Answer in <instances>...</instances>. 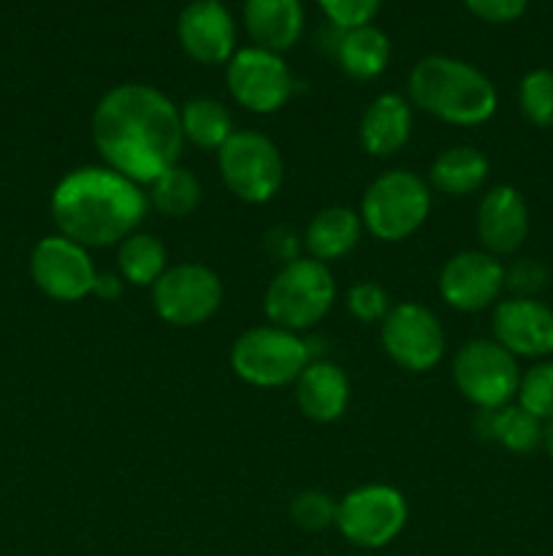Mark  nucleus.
Masks as SVG:
<instances>
[{"label": "nucleus", "instance_id": "nucleus-35", "mask_svg": "<svg viewBox=\"0 0 553 556\" xmlns=\"http://www.w3.org/2000/svg\"><path fill=\"white\" fill-rule=\"evenodd\" d=\"M266 250L274 261H282V264H291V261L301 258L298 255V237L285 226H276L266 233Z\"/></svg>", "mask_w": 553, "mask_h": 556}, {"label": "nucleus", "instance_id": "nucleus-5", "mask_svg": "<svg viewBox=\"0 0 553 556\" xmlns=\"http://www.w3.org/2000/svg\"><path fill=\"white\" fill-rule=\"evenodd\" d=\"M312 358V348L298 331L274 324L253 326L231 348L233 372L255 389L296 383Z\"/></svg>", "mask_w": 553, "mask_h": 556}, {"label": "nucleus", "instance_id": "nucleus-38", "mask_svg": "<svg viewBox=\"0 0 553 556\" xmlns=\"http://www.w3.org/2000/svg\"><path fill=\"white\" fill-rule=\"evenodd\" d=\"M215 3H222V0H215Z\"/></svg>", "mask_w": 553, "mask_h": 556}, {"label": "nucleus", "instance_id": "nucleus-33", "mask_svg": "<svg viewBox=\"0 0 553 556\" xmlns=\"http://www.w3.org/2000/svg\"><path fill=\"white\" fill-rule=\"evenodd\" d=\"M548 282V269L535 258H520L515 264L504 266V288L513 291V296H531Z\"/></svg>", "mask_w": 553, "mask_h": 556}, {"label": "nucleus", "instance_id": "nucleus-30", "mask_svg": "<svg viewBox=\"0 0 553 556\" xmlns=\"http://www.w3.org/2000/svg\"><path fill=\"white\" fill-rule=\"evenodd\" d=\"M336 503L329 492L320 489H307V492L296 494L291 503V519L298 530L304 532H323L336 525Z\"/></svg>", "mask_w": 553, "mask_h": 556}, {"label": "nucleus", "instance_id": "nucleus-24", "mask_svg": "<svg viewBox=\"0 0 553 556\" xmlns=\"http://www.w3.org/2000/svg\"><path fill=\"white\" fill-rule=\"evenodd\" d=\"M477 429L510 454H531L542 445V421L520 405H504L499 410H480Z\"/></svg>", "mask_w": 553, "mask_h": 556}, {"label": "nucleus", "instance_id": "nucleus-23", "mask_svg": "<svg viewBox=\"0 0 553 556\" xmlns=\"http://www.w3.org/2000/svg\"><path fill=\"white\" fill-rule=\"evenodd\" d=\"M488 172H491V163L475 147H448V150L439 152L432 163V172H428V182L434 190L445 195H470L486 185Z\"/></svg>", "mask_w": 553, "mask_h": 556}, {"label": "nucleus", "instance_id": "nucleus-19", "mask_svg": "<svg viewBox=\"0 0 553 556\" xmlns=\"http://www.w3.org/2000/svg\"><path fill=\"white\" fill-rule=\"evenodd\" d=\"M412 134V106L399 92H383L361 117V144L369 155L390 157L407 144Z\"/></svg>", "mask_w": 553, "mask_h": 556}, {"label": "nucleus", "instance_id": "nucleus-18", "mask_svg": "<svg viewBox=\"0 0 553 556\" xmlns=\"http://www.w3.org/2000/svg\"><path fill=\"white\" fill-rule=\"evenodd\" d=\"M293 386H296L298 410L309 421L331 424L345 416L350 402V380L334 362L312 358Z\"/></svg>", "mask_w": 553, "mask_h": 556}, {"label": "nucleus", "instance_id": "nucleus-37", "mask_svg": "<svg viewBox=\"0 0 553 556\" xmlns=\"http://www.w3.org/2000/svg\"><path fill=\"white\" fill-rule=\"evenodd\" d=\"M542 445H545L548 456L553 459V421H548L545 429H542Z\"/></svg>", "mask_w": 553, "mask_h": 556}, {"label": "nucleus", "instance_id": "nucleus-8", "mask_svg": "<svg viewBox=\"0 0 553 556\" xmlns=\"http://www.w3.org/2000/svg\"><path fill=\"white\" fill-rule=\"evenodd\" d=\"M410 519V508L399 489L385 483H366L339 500L336 530L358 548H385L401 535Z\"/></svg>", "mask_w": 553, "mask_h": 556}, {"label": "nucleus", "instance_id": "nucleus-36", "mask_svg": "<svg viewBox=\"0 0 553 556\" xmlns=\"http://www.w3.org/2000/svg\"><path fill=\"white\" fill-rule=\"evenodd\" d=\"M123 277L119 275H112V271H98V280H95V296H101L103 302H114V299H119V293H123Z\"/></svg>", "mask_w": 553, "mask_h": 556}, {"label": "nucleus", "instance_id": "nucleus-32", "mask_svg": "<svg viewBox=\"0 0 553 556\" xmlns=\"http://www.w3.org/2000/svg\"><path fill=\"white\" fill-rule=\"evenodd\" d=\"M318 5L336 30H352V27L372 25L383 0H318Z\"/></svg>", "mask_w": 553, "mask_h": 556}, {"label": "nucleus", "instance_id": "nucleus-34", "mask_svg": "<svg viewBox=\"0 0 553 556\" xmlns=\"http://www.w3.org/2000/svg\"><path fill=\"white\" fill-rule=\"evenodd\" d=\"M529 0H464L466 11L477 20L491 22V25H504V22L518 20L526 11Z\"/></svg>", "mask_w": 553, "mask_h": 556}, {"label": "nucleus", "instance_id": "nucleus-15", "mask_svg": "<svg viewBox=\"0 0 553 556\" xmlns=\"http://www.w3.org/2000/svg\"><path fill=\"white\" fill-rule=\"evenodd\" d=\"M493 340L515 358H545L553 353V309L531 296H510L493 307Z\"/></svg>", "mask_w": 553, "mask_h": 556}, {"label": "nucleus", "instance_id": "nucleus-13", "mask_svg": "<svg viewBox=\"0 0 553 556\" xmlns=\"http://www.w3.org/2000/svg\"><path fill=\"white\" fill-rule=\"evenodd\" d=\"M383 348L399 367L428 372L445 356V329L423 304H396L383 320Z\"/></svg>", "mask_w": 553, "mask_h": 556}, {"label": "nucleus", "instance_id": "nucleus-14", "mask_svg": "<svg viewBox=\"0 0 553 556\" xmlns=\"http://www.w3.org/2000/svg\"><path fill=\"white\" fill-rule=\"evenodd\" d=\"M504 291V266L486 250H461L439 271V296L459 313H480Z\"/></svg>", "mask_w": 553, "mask_h": 556}, {"label": "nucleus", "instance_id": "nucleus-27", "mask_svg": "<svg viewBox=\"0 0 553 556\" xmlns=\"http://www.w3.org/2000/svg\"><path fill=\"white\" fill-rule=\"evenodd\" d=\"M146 201L155 212H160L163 217H173V220H182V217L193 215L201 204V182L193 172L177 166L166 168L160 177H155L150 182V193Z\"/></svg>", "mask_w": 553, "mask_h": 556}, {"label": "nucleus", "instance_id": "nucleus-2", "mask_svg": "<svg viewBox=\"0 0 553 556\" xmlns=\"http://www.w3.org/2000/svg\"><path fill=\"white\" fill-rule=\"evenodd\" d=\"M150 201L141 185L108 166H81L52 190L49 212L63 237L81 248H112L139 231Z\"/></svg>", "mask_w": 553, "mask_h": 556}, {"label": "nucleus", "instance_id": "nucleus-17", "mask_svg": "<svg viewBox=\"0 0 553 556\" xmlns=\"http://www.w3.org/2000/svg\"><path fill=\"white\" fill-rule=\"evenodd\" d=\"M477 237L486 253L513 255L529 237V210L524 195L510 185H497L477 206Z\"/></svg>", "mask_w": 553, "mask_h": 556}, {"label": "nucleus", "instance_id": "nucleus-26", "mask_svg": "<svg viewBox=\"0 0 553 556\" xmlns=\"http://www.w3.org/2000/svg\"><path fill=\"white\" fill-rule=\"evenodd\" d=\"M117 269L125 282L136 288L155 286L168 269L166 244L155 233L136 231L117 244Z\"/></svg>", "mask_w": 553, "mask_h": 556}, {"label": "nucleus", "instance_id": "nucleus-31", "mask_svg": "<svg viewBox=\"0 0 553 556\" xmlns=\"http://www.w3.org/2000/svg\"><path fill=\"white\" fill-rule=\"evenodd\" d=\"M347 309L361 324H383L390 313V296L380 282L361 280L347 291Z\"/></svg>", "mask_w": 553, "mask_h": 556}, {"label": "nucleus", "instance_id": "nucleus-29", "mask_svg": "<svg viewBox=\"0 0 553 556\" xmlns=\"http://www.w3.org/2000/svg\"><path fill=\"white\" fill-rule=\"evenodd\" d=\"M518 405L540 421H553V362H537L520 375Z\"/></svg>", "mask_w": 553, "mask_h": 556}, {"label": "nucleus", "instance_id": "nucleus-9", "mask_svg": "<svg viewBox=\"0 0 553 556\" xmlns=\"http://www.w3.org/2000/svg\"><path fill=\"white\" fill-rule=\"evenodd\" d=\"M453 380L466 402L480 410H499L518 396V358L497 340H470L455 353Z\"/></svg>", "mask_w": 553, "mask_h": 556}, {"label": "nucleus", "instance_id": "nucleus-7", "mask_svg": "<svg viewBox=\"0 0 553 556\" xmlns=\"http://www.w3.org/2000/svg\"><path fill=\"white\" fill-rule=\"evenodd\" d=\"M217 166L226 188L244 204H266L282 188L285 166L269 136L258 130H236L217 150Z\"/></svg>", "mask_w": 553, "mask_h": 556}, {"label": "nucleus", "instance_id": "nucleus-1", "mask_svg": "<svg viewBox=\"0 0 553 556\" xmlns=\"http://www.w3.org/2000/svg\"><path fill=\"white\" fill-rule=\"evenodd\" d=\"M92 141L108 168L136 185H150L182 155L179 106L152 85H117L92 112Z\"/></svg>", "mask_w": 553, "mask_h": 556}, {"label": "nucleus", "instance_id": "nucleus-11", "mask_svg": "<svg viewBox=\"0 0 553 556\" xmlns=\"http://www.w3.org/2000/svg\"><path fill=\"white\" fill-rule=\"evenodd\" d=\"M152 304L166 324L201 326L220 309L222 280L204 264H173L152 286Z\"/></svg>", "mask_w": 553, "mask_h": 556}, {"label": "nucleus", "instance_id": "nucleus-10", "mask_svg": "<svg viewBox=\"0 0 553 556\" xmlns=\"http://www.w3.org/2000/svg\"><path fill=\"white\" fill-rule=\"evenodd\" d=\"M226 85L233 101L253 114L280 112L296 92L291 65L260 47L236 49L226 65Z\"/></svg>", "mask_w": 553, "mask_h": 556}, {"label": "nucleus", "instance_id": "nucleus-4", "mask_svg": "<svg viewBox=\"0 0 553 556\" xmlns=\"http://www.w3.org/2000/svg\"><path fill=\"white\" fill-rule=\"evenodd\" d=\"M336 299V282L329 266L314 258L282 264L263 296L269 324L291 331H307L329 315Z\"/></svg>", "mask_w": 553, "mask_h": 556}, {"label": "nucleus", "instance_id": "nucleus-6", "mask_svg": "<svg viewBox=\"0 0 553 556\" xmlns=\"http://www.w3.org/2000/svg\"><path fill=\"white\" fill-rule=\"evenodd\" d=\"M432 212L428 182L415 172L394 168L374 179L361 199V223L380 242H401L426 223Z\"/></svg>", "mask_w": 553, "mask_h": 556}, {"label": "nucleus", "instance_id": "nucleus-28", "mask_svg": "<svg viewBox=\"0 0 553 556\" xmlns=\"http://www.w3.org/2000/svg\"><path fill=\"white\" fill-rule=\"evenodd\" d=\"M518 106L537 128H553V71L535 68L520 79Z\"/></svg>", "mask_w": 553, "mask_h": 556}, {"label": "nucleus", "instance_id": "nucleus-21", "mask_svg": "<svg viewBox=\"0 0 553 556\" xmlns=\"http://www.w3.org/2000/svg\"><path fill=\"white\" fill-rule=\"evenodd\" d=\"M361 233L363 223L358 212L347 210V206H329L309 220L307 231H304V244H307L309 258L329 266L331 261L345 258L358 244Z\"/></svg>", "mask_w": 553, "mask_h": 556}, {"label": "nucleus", "instance_id": "nucleus-3", "mask_svg": "<svg viewBox=\"0 0 553 556\" xmlns=\"http://www.w3.org/2000/svg\"><path fill=\"white\" fill-rule=\"evenodd\" d=\"M410 103L450 125H483L493 117L499 96L493 81L459 58L428 54L410 71Z\"/></svg>", "mask_w": 553, "mask_h": 556}, {"label": "nucleus", "instance_id": "nucleus-22", "mask_svg": "<svg viewBox=\"0 0 553 556\" xmlns=\"http://www.w3.org/2000/svg\"><path fill=\"white\" fill-rule=\"evenodd\" d=\"M390 41L380 27L363 25L339 30L336 38V63L350 79L372 81L388 68Z\"/></svg>", "mask_w": 553, "mask_h": 556}, {"label": "nucleus", "instance_id": "nucleus-12", "mask_svg": "<svg viewBox=\"0 0 553 556\" xmlns=\"http://www.w3.org/2000/svg\"><path fill=\"white\" fill-rule=\"evenodd\" d=\"M30 277L38 291L54 302H79L95 291L98 269L87 248L63 233H54L33 248Z\"/></svg>", "mask_w": 553, "mask_h": 556}, {"label": "nucleus", "instance_id": "nucleus-25", "mask_svg": "<svg viewBox=\"0 0 553 556\" xmlns=\"http://www.w3.org/2000/svg\"><path fill=\"white\" fill-rule=\"evenodd\" d=\"M179 119H182L184 141L195 144L198 150H220L236 128H233V114L228 112L226 103L215 98H190L179 106Z\"/></svg>", "mask_w": 553, "mask_h": 556}, {"label": "nucleus", "instance_id": "nucleus-16", "mask_svg": "<svg viewBox=\"0 0 553 556\" xmlns=\"http://www.w3.org/2000/svg\"><path fill=\"white\" fill-rule=\"evenodd\" d=\"M182 52L201 65H228L236 54V22L231 11L215 0H193L177 22Z\"/></svg>", "mask_w": 553, "mask_h": 556}, {"label": "nucleus", "instance_id": "nucleus-20", "mask_svg": "<svg viewBox=\"0 0 553 556\" xmlns=\"http://www.w3.org/2000/svg\"><path fill=\"white\" fill-rule=\"evenodd\" d=\"M244 27L255 47L287 52L304 33L301 0H244Z\"/></svg>", "mask_w": 553, "mask_h": 556}]
</instances>
